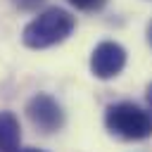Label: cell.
Listing matches in <instances>:
<instances>
[{
	"label": "cell",
	"mask_w": 152,
	"mask_h": 152,
	"mask_svg": "<svg viewBox=\"0 0 152 152\" xmlns=\"http://www.w3.org/2000/svg\"><path fill=\"white\" fill-rule=\"evenodd\" d=\"M74 26H76V19L71 17V12H66L62 7H48L45 12H40L33 21H28L24 26L21 40L31 50L52 48V45L66 40L71 36Z\"/></svg>",
	"instance_id": "obj_1"
},
{
	"label": "cell",
	"mask_w": 152,
	"mask_h": 152,
	"mask_svg": "<svg viewBox=\"0 0 152 152\" xmlns=\"http://www.w3.org/2000/svg\"><path fill=\"white\" fill-rule=\"evenodd\" d=\"M69 5H74L76 10H83V12H97L104 7L107 0H66Z\"/></svg>",
	"instance_id": "obj_6"
},
{
	"label": "cell",
	"mask_w": 152,
	"mask_h": 152,
	"mask_svg": "<svg viewBox=\"0 0 152 152\" xmlns=\"http://www.w3.org/2000/svg\"><path fill=\"white\" fill-rule=\"evenodd\" d=\"M40 2H43V0H14V5H17L19 10H36Z\"/></svg>",
	"instance_id": "obj_7"
},
{
	"label": "cell",
	"mask_w": 152,
	"mask_h": 152,
	"mask_svg": "<svg viewBox=\"0 0 152 152\" xmlns=\"http://www.w3.org/2000/svg\"><path fill=\"white\" fill-rule=\"evenodd\" d=\"M21 126L12 112H0V152H19Z\"/></svg>",
	"instance_id": "obj_5"
},
{
	"label": "cell",
	"mask_w": 152,
	"mask_h": 152,
	"mask_svg": "<svg viewBox=\"0 0 152 152\" xmlns=\"http://www.w3.org/2000/svg\"><path fill=\"white\" fill-rule=\"evenodd\" d=\"M147 43H150V48H152V21L147 24Z\"/></svg>",
	"instance_id": "obj_8"
},
{
	"label": "cell",
	"mask_w": 152,
	"mask_h": 152,
	"mask_svg": "<svg viewBox=\"0 0 152 152\" xmlns=\"http://www.w3.org/2000/svg\"><path fill=\"white\" fill-rule=\"evenodd\" d=\"M104 126L121 140L152 138V114L133 102H116L104 109Z\"/></svg>",
	"instance_id": "obj_2"
},
{
	"label": "cell",
	"mask_w": 152,
	"mask_h": 152,
	"mask_svg": "<svg viewBox=\"0 0 152 152\" xmlns=\"http://www.w3.org/2000/svg\"><path fill=\"white\" fill-rule=\"evenodd\" d=\"M126 66V50L124 45L114 43V40H102L95 45L93 55H90V71L95 78L100 81H109L114 76H119Z\"/></svg>",
	"instance_id": "obj_4"
},
{
	"label": "cell",
	"mask_w": 152,
	"mask_h": 152,
	"mask_svg": "<svg viewBox=\"0 0 152 152\" xmlns=\"http://www.w3.org/2000/svg\"><path fill=\"white\" fill-rule=\"evenodd\" d=\"M26 116L31 119V124L43 131V133H57L64 126V109L62 104L48 95V93H36L28 104H26Z\"/></svg>",
	"instance_id": "obj_3"
},
{
	"label": "cell",
	"mask_w": 152,
	"mask_h": 152,
	"mask_svg": "<svg viewBox=\"0 0 152 152\" xmlns=\"http://www.w3.org/2000/svg\"><path fill=\"white\" fill-rule=\"evenodd\" d=\"M24 152H43V150H36V147H31V150H24Z\"/></svg>",
	"instance_id": "obj_10"
},
{
	"label": "cell",
	"mask_w": 152,
	"mask_h": 152,
	"mask_svg": "<svg viewBox=\"0 0 152 152\" xmlns=\"http://www.w3.org/2000/svg\"><path fill=\"white\" fill-rule=\"evenodd\" d=\"M147 102H150V107H152V86H147Z\"/></svg>",
	"instance_id": "obj_9"
}]
</instances>
